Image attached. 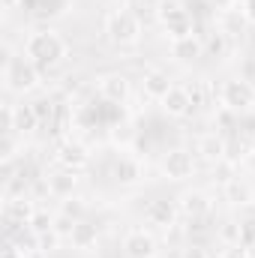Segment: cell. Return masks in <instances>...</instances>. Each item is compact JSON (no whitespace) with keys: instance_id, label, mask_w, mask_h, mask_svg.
<instances>
[{"instance_id":"cell-1","label":"cell","mask_w":255,"mask_h":258,"mask_svg":"<svg viewBox=\"0 0 255 258\" xmlns=\"http://www.w3.org/2000/svg\"><path fill=\"white\" fill-rule=\"evenodd\" d=\"M24 57L33 60L39 69L57 66L66 57V42L54 30H36L24 39Z\"/></svg>"},{"instance_id":"cell-2","label":"cell","mask_w":255,"mask_h":258,"mask_svg":"<svg viewBox=\"0 0 255 258\" xmlns=\"http://www.w3.org/2000/svg\"><path fill=\"white\" fill-rule=\"evenodd\" d=\"M3 81H6V90H12V93H30L39 84V66L33 60H27L24 54L21 57H6Z\"/></svg>"},{"instance_id":"cell-3","label":"cell","mask_w":255,"mask_h":258,"mask_svg":"<svg viewBox=\"0 0 255 258\" xmlns=\"http://www.w3.org/2000/svg\"><path fill=\"white\" fill-rule=\"evenodd\" d=\"M105 36H108L114 45H132V42H138V36H141V21H138V15L129 12L126 6L114 9V12L105 18Z\"/></svg>"},{"instance_id":"cell-4","label":"cell","mask_w":255,"mask_h":258,"mask_svg":"<svg viewBox=\"0 0 255 258\" xmlns=\"http://www.w3.org/2000/svg\"><path fill=\"white\" fill-rule=\"evenodd\" d=\"M156 15H159V21H162L165 33L171 36V42L195 33V24H192L189 9H186L183 3H177V0H162V3H159V9H156Z\"/></svg>"},{"instance_id":"cell-5","label":"cell","mask_w":255,"mask_h":258,"mask_svg":"<svg viewBox=\"0 0 255 258\" xmlns=\"http://www.w3.org/2000/svg\"><path fill=\"white\" fill-rule=\"evenodd\" d=\"M219 102H222V108H231V111H237V114L249 111L255 105V84L246 81V78H231V81H225V84L219 87Z\"/></svg>"},{"instance_id":"cell-6","label":"cell","mask_w":255,"mask_h":258,"mask_svg":"<svg viewBox=\"0 0 255 258\" xmlns=\"http://www.w3.org/2000/svg\"><path fill=\"white\" fill-rule=\"evenodd\" d=\"M162 174L168 177V180H186L195 174V159H192L189 150H183V147H174V150H168L165 156H162Z\"/></svg>"},{"instance_id":"cell-7","label":"cell","mask_w":255,"mask_h":258,"mask_svg":"<svg viewBox=\"0 0 255 258\" xmlns=\"http://www.w3.org/2000/svg\"><path fill=\"white\" fill-rule=\"evenodd\" d=\"M123 255L126 258H153L156 255V240L144 228H132L123 237Z\"/></svg>"},{"instance_id":"cell-8","label":"cell","mask_w":255,"mask_h":258,"mask_svg":"<svg viewBox=\"0 0 255 258\" xmlns=\"http://www.w3.org/2000/svg\"><path fill=\"white\" fill-rule=\"evenodd\" d=\"M57 162H60V168L81 171V168L90 162V153H87V147H84L81 141H75V138H66L63 144L57 147Z\"/></svg>"},{"instance_id":"cell-9","label":"cell","mask_w":255,"mask_h":258,"mask_svg":"<svg viewBox=\"0 0 255 258\" xmlns=\"http://www.w3.org/2000/svg\"><path fill=\"white\" fill-rule=\"evenodd\" d=\"M174 216H177V207L165 198L159 201H147L144 204V222L147 225H156V228H171L174 225Z\"/></svg>"},{"instance_id":"cell-10","label":"cell","mask_w":255,"mask_h":258,"mask_svg":"<svg viewBox=\"0 0 255 258\" xmlns=\"http://www.w3.org/2000/svg\"><path fill=\"white\" fill-rule=\"evenodd\" d=\"M159 102H162V111H165L168 117H186L192 108H195L192 99H189V90H186V87H177V84H174Z\"/></svg>"},{"instance_id":"cell-11","label":"cell","mask_w":255,"mask_h":258,"mask_svg":"<svg viewBox=\"0 0 255 258\" xmlns=\"http://www.w3.org/2000/svg\"><path fill=\"white\" fill-rule=\"evenodd\" d=\"M99 96L102 99H108V102H123L129 96V78L126 75H120V72H108V75H102L99 78Z\"/></svg>"},{"instance_id":"cell-12","label":"cell","mask_w":255,"mask_h":258,"mask_svg":"<svg viewBox=\"0 0 255 258\" xmlns=\"http://www.w3.org/2000/svg\"><path fill=\"white\" fill-rule=\"evenodd\" d=\"M177 210L189 219V222H198V219H204L207 213H210V201H207V195L204 192H183L180 195V201H177Z\"/></svg>"},{"instance_id":"cell-13","label":"cell","mask_w":255,"mask_h":258,"mask_svg":"<svg viewBox=\"0 0 255 258\" xmlns=\"http://www.w3.org/2000/svg\"><path fill=\"white\" fill-rule=\"evenodd\" d=\"M69 243H72V249H78V252H93L96 243H99V228L90 225L87 219H81V222H75V228H72V234H69Z\"/></svg>"},{"instance_id":"cell-14","label":"cell","mask_w":255,"mask_h":258,"mask_svg":"<svg viewBox=\"0 0 255 258\" xmlns=\"http://www.w3.org/2000/svg\"><path fill=\"white\" fill-rule=\"evenodd\" d=\"M78 171H72V168H60V171H54V174H48V180H45V186H48V195H54V198H72L75 192V183H78V177H75Z\"/></svg>"},{"instance_id":"cell-15","label":"cell","mask_w":255,"mask_h":258,"mask_svg":"<svg viewBox=\"0 0 255 258\" xmlns=\"http://www.w3.org/2000/svg\"><path fill=\"white\" fill-rule=\"evenodd\" d=\"M225 150H228V141H225L219 132H207V135H201L198 144H195V153L204 156L207 162H219V159H225Z\"/></svg>"},{"instance_id":"cell-16","label":"cell","mask_w":255,"mask_h":258,"mask_svg":"<svg viewBox=\"0 0 255 258\" xmlns=\"http://www.w3.org/2000/svg\"><path fill=\"white\" fill-rule=\"evenodd\" d=\"M141 87H144V96H150V99H162L174 84H171L168 72H162V69H147L144 78H141Z\"/></svg>"},{"instance_id":"cell-17","label":"cell","mask_w":255,"mask_h":258,"mask_svg":"<svg viewBox=\"0 0 255 258\" xmlns=\"http://www.w3.org/2000/svg\"><path fill=\"white\" fill-rule=\"evenodd\" d=\"M204 54V39H198L195 33L192 36H183V39H174L171 42V57L180 60V63H189V60H198Z\"/></svg>"},{"instance_id":"cell-18","label":"cell","mask_w":255,"mask_h":258,"mask_svg":"<svg viewBox=\"0 0 255 258\" xmlns=\"http://www.w3.org/2000/svg\"><path fill=\"white\" fill-rule=\"evenodd\" d=\"M3 213H6V222H18V225H27L30 222V216L36 213V207L21 195V198H6V207H3Z\"/></svg>"},{"instance_id":"cell-19","label":"cell","mask_w":255,"mask_h":258,"mask_svg":"<svg viewBox=\"0 0 255 258\" xmlns=\"http://www.w3.org/2000/svg\"><path fill=\"white\" fill-rule=\"evenodd\" d=\"M114 180L117 183H123V186H129V183H138L141 180V162L135 159V156H120L117 162H114Z\"/></svg>"},{"instance_id":"cell-20","label":"cell","mask_w":255,"mask_h":258,"mask_svg":"<svg viewBox=\"0 0 255 258\" xmlns=\"http://www.w3.org/2000/svg\"><path fill=\"white\" fill-rule=\"evenodd\" d=\"M15 132H21V135H27V132H33V129L39 126V114H36V108L33 105H15Z\"/></svg>"},{"instance_id":"cell-21","label":"cell","mask_w":255,"mask_h":258,"mask_svg":"<svg viewBox=\"0 0 255 258\" xmlns=\"http://www.w3.org/2000/svg\"><path fill=\"white\" fill-rule=\"evenodd\" d=\"M225 198H228L231 204H249V201H252V186H249L243 177H231V180L225 183Z\"/></svg>"},{"instance_id":"cell-22","label":"cell","mask_w":255,"mask_h":258,"mask_svg":"<svg viewBox=\"0 0 255 258\" xmlns=\"http://www.w3.org/2000/svg\"><path fill=\"white\" fill-rule=\"evenodd\" d=\"M243 21H246V15H243V9H222V24H219V30L228 36V33H240L243 30Z\"/></svg>"},{"instance_id":"cell-23","label":"cell","mask_w":255,"mask_h":258,"mask_svg":"<svg viewBox=\"0 0 255 258\" xmlns=\"http://www.w3.org/2000/svg\"><path fill=\"white\" fill-rule=\"evenodd\" d=\"M54 219H57V216H51L48 210H36V213L30 216L27 228H30L33 234H48V231H54Z\"/></svg>"},{"instance_id":"cell-24","label":"cell","mask_w":255,"mask_h":258,"mask_svg":"<svg viewBox=\"0 0 255 258\" xmlns=\"http://www.w3.org/2000/svg\"><path fill=\"white\" fill-rule=\"evenodd\" d=\"M219 240H222L225 246L240 243V222H225V225L219 228Z\"/></svg>"},{"instance_id":"cell-25","label":"cell","mask_w":255,"mask_h":258,"mask_svg":"<svg viewBox=\"0 0 255 258\" xmlns=\"http://www.w3.org/2000/svg\"><path fill=\"white\" fill-rule=\"evenodd\" d=\"M60 213H63V216H69L72 222H81V219H84V204H81L78 198H66L63 207H60Z\"/></svg>"},{"instance_id":"cell-26","label":"cell","mask_w":255,"mask_h":258,"mask_svg":"<svg viewBox=\"0 0 255 258\" xmlns=\"http://www.w3.org/2000/svg\"><path fill=\"white\" fill-rule=\"evenodd\" d=\"M222 51H225V33H222V30H219V33H210V36L204 39V54H216V57H219Z\"/></svg>"},{"instance_id":"cell-27","label":"cell","mask_w":255,"mask_h":258,"mask_svg":"<svg viewBox=\"0 0 255 258\" xmlns=\"http://www.w3.org/2000/svg\"><path fill=\"white\" fill-rule=\"evenodd\" d=\"M240 243H243L246 249L255 246V219H243V222H240Z\"/></svg>"},{"instance_id":"cell-28","label":"cell","mask_w":255,"mask_h":258,"mask_svg":"<svg viewBox=\"0 0 255 258\" xmlns=\"http://www.w3.org/2000/svg\"><path fill=\"white\" fill-rule=\"evenodd\" d=\"M186 90H189V99H192L195 108L204 105V99H207V87H204V81H192V87H186Z\"/></svg>"},{"instance_id":"cell-29","label":"cell","mask_w":255,"mask_h":258,"mask_svg":"<svg viewBox=\"0 0 255 258\" xmlns=\"http://www.w3.org/2000/svg\"><path fill=\"white\" fill-rule=\"evenodd\" d=\"M33 108H36V114H39V123H45V120H51V117H54V105H51L48 99L33 102Z\"/></svg>"},{"instance_id":"cell-30","label":"cell","mask_w":255,"mask_h":258,"mask_svg":"<svg viewBox=\"0 0 255 258\" xmlns=\"http://www.w3.org/2000/svg\"><path fill=\"white\" fill-rule=\"evenodd\" d=\"M237 129H240L243 135H255V114L243 111V114H240V120H237Z\"/></svg>"},{"instance_id":"cell-31","label":"cell","mask_w":255,"mask_h":258,"mask_svg":"<svg viewBox=\"0 0 255 258\" xmlns=\"http://www.w3.org/2000/svg\"><path fill=\"white\" fill-rule=\"evenodd\" d=\"M222 258H249V249L243 243H234V246H225L222 249Z\"/></svg>"},{"instance_id":"cell-32","label":"cell","mask_w":255,"mask_h":258,"mask_svg":"<svg viewBox=\"0 0 255 258\" xmlns=\"http://www.w3.org/2000/svg\"><path fill=\"white\" fill-rule=\"evenodd\" d=\"M180 258H207V249H204V246H198V243H189V246H183Z\"/></svg>"},{"instance_id":"cell-33","label":"cell","mask_w":255,"mask_h":258,"mask_svg":"<svg viewBox=\"0 0 255 258\" xmlns=\"http://www.w3.org/2000/svg\"><path fill=\"white\" fill-rule=\"evenodd\" d=\"M243 15H246V21L255 24V0H246V3H243Z\"/></svg>"},{"instance_id":"cell-34","label":"cell","mask_w":255,"mask_h":258,"mask_svg":"<svg viewBox=\"0 0 255 258\" xmlns=\"http://www.w3.org/2000/svg\"><path fill=\"white\" fill-rule=\"evenodd\" d=\"M3 258H24V252H21V249H15V246H6Z\"/></svg>"},{"instance_id":"cell-35","label":"cell","mask_w":255,"mask_h":258,"mask_svg":"<svg viewBox=\"0 0 255 258\" xmlns=\"http://www.w3.org/2000/svg\"><path fill=\"white\" fill-rule=\"evenodd\" d=\"M213 3H216V9H228V6H231L234 0H213Z\"/></svg>"},{"instance_id":"cell-36","label":"cell","mask_w":255,"mask_h":258,"mask_svg":"<svg viewBox=\"0 0 255 258\" xmlns=\"http://www.w3.org/2000/svg\"><path fill=\"white\" fill-rule=\"evenodd\" d=\"M3 6L6 9H15V6H21V0H3Z\"/></svg>"},{"instance_id":"cell-37","label":"cell","mask_w":255,"mask_h":258,"mask_svg":"<svg viewBox=\"0 0 255 258\" xmlns=\"http://www.w3.org/2000/svg\"><path fill=\"white\" fill-rule=\"evenodd\" d=\"M246 165L255 171V150H252V153H246Z\"/></svg>"},{"instance_id":"cell-38","label":"cell","mask_w":255,"mask_h":258,"mask_svg":"<svg viewBox=\"0 0 255 258\" xmlns=\"http://www.w3.org/2000/svg\"><path fill=\"white\" fill-rule=\"evenodd\" d=\"M234 3H246V0H234Z\"/></svg>"}]
</instances>
